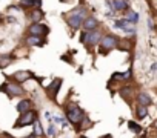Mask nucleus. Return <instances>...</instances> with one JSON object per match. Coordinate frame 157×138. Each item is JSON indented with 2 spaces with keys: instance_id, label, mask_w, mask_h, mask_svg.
Returning <instances> with one entry per match:
<instances>
[{
  "instance_id": "obj_5",
  "label": "nucleus",
  "mask_w": 157,
  "mask_h": 138,
  "mask_svg": "<svg viewBox=\"0 0 157 138\" xmlns=\"http://www.w3.org/2000/svg\"><path fill=\"white\" fill-rule=\"evenodd\" d=\"M49 32V28L42 25V23H34L29 26V34L31 35H36V37H42V35H46Z\"/></svg>"
},
{
  "instance_id": "obj_20",
  "label": "nucleus",
  "mask_w": 157,
  "mask_h": 138,
  "mask_svg": "<svg viewBox=\"0 0 157 138\" xmlns=\"http://www.w3.org/2000/svg\"><path fill=\"white\" fill-rule=\"evenodd\" d=\"M33 124H34V132H33V133H34L36 136H42V135H43V129H42L40 121H39V120H36Z\"/></svg>"
},
{
  "instance_id": "obj_30",
  "label": "nucleus",
  "mask_w": 157,
  "mask_h": 138,
  "mask_svg": "<svg viewBox=\"0 0 157 138\" xmlns=\"http://www.w3.org/2000/svg\"><path fill=\"white\" fill-rule=\"evenodd\" d=\"M8 22H10V23H11V22L16 23V19H14V17H8Z\"/></svg>"
},
{
  "instance_id": "obj_27",
  "label": "nucleus",
  "mask_w": 157,
  "mask_h": 138,
  "mask_svg": "<svg viewBox=\"0 0 157 138\" xmlns=\"http://www.w3.org/2000/svg\"><path fill=\"white\" fill-rule=\"evenodd\" d=\"M148 28H149V29H154V23H152V20H151V19L148 20Z\"/></svg>"
},
{
  "instance_id": "obj_10",
  "label": "nucleus",
  "mask_w": 157,
  "mask_h": 138,
  "mask_svg": "<svg viewBox=\"0 0 157 138\" xmlns=\"http://www.w3.org/2000/svg\"><path fill=\"white\" fill-rule=\"evenodd\" d=\"M113 11H126L128 8V0H111Z\"/></svg>"
},
{
  "instance_id": "obj_9",
  "label": "nucleus",
  "mask_w": 157,
  "mask_h": 138,
  "mask_svg": "<svg viewBox=\"0 0 157 138\" xmlns=\"http://www.w3.org/2000/svg\"><path fill=\"white\" fill-rule=\"evenodd\" d=\"M137 101H139V104L148 107V106L152 103V98H151V95H149L148 92H139V94H137Z\"/></svg>"
},
{
  "instance_id": "obj_11",
  "label": "nucleus",
  "mask_w": 157,
  "mask_h": 138,
  "mask_svg": "<svg viewBox=\"0 0 157 138\" xmlns=\"http://www.w3.org/2000/svg\"><path fill=\"white\" fill-rule=\"evenodd\" d=\"M66 22H68V25H69L72 29H78V28L82 26V23H83L82 19H78V17H75V16H71V14H68Z\"/></svg>"
},
{
  "instance_id": "obj_25",
  "label": "nucleus",
  "mask_w": 157,
  "mask_h": 138,
  "mask_svg": "<svg viewBox=\"0 0 157 138\" xmlns=\"http://www.w3.org/2000/svg\"><path fill=\"white\" fill-rule=\"evenodd\" d=\"M22 6H34V2L33 0H22Z\"/></svg>"
},
{
  "instance_id": "obj_18",
  "label": "nucleus",
  "mask_w": 157,
  "mask_h": 138,
  "mask_svg": "<svg viewBox=\"0 0 157 138\" xmlns=\"http://www.w3.org/2000/svg\"><path fill=\"white\" fill-rule=\"evenodd\" d=\"M136 115H137V118H145L146 115H148V107L146 106H142V104H139L137 106V109H136Z\"/></svg>"
},
{
  "instance_id": "obj_29",
  "label": "nucleus",
  "mask_w": 157,
  "mask_h": 138,
  "mask_svg": "<svg viewBox=\"0 0 157 138\" xmlns=\"http://www.w3.org/2000/svg\"><path fill=\"white\" fill-rule=\"evenodd\" d=\"M99 138H113V135H111V133H106V135H102V136H99Z\"/></svg>"
},
{
  "instance_id": "obj_31",
  "label": "nucleus",
  "mask_w": 157,
  "mask_h": 138,
  "mask_svg": "<svg viewBox=\"0 0 157 138\" xmlns=\"http://www.w3.org/2000/svg\"><path fill=\"white\" fill-rule=\"evenodd\" d=\"M60 2H63V3H66V2H69V0H60Z\"/></svg>"
},
{
  "instance_id": "obj_22",
  "label": "nucleus",
  "mask_w": 157,
  "mask_h": 138,
  "mask_svg": "<svg viewBox=\"0 0 157 138\" xmlns=\"http://www.w3.org/2000/svg\"><path fill=\"white\" fill-rule=\"evenodd\" d=\"M128 127H129V130H132L134 133H140V132H142V126L137 124V123H134V121H128Z\"/></svg>"
},
{
  "instance_id": "obj_23",
  "label": "nucleus",
  "mask_w": 157,
  "mask_h": 138,
  "mask_svg": "<svg viewBox=\"0 0 157 138\" xmlns=\"http://www.w3.org/2000/svg\"><path fill=\"white\" fill-rule=\"evenodd\" d=\"M131 92H132V89H131V88H122V89H120V95H122V97H125V98H126V97H129V94H131Z\"/></svg>"
},
{
  "instance_id": "obj_6",
  "label": "nucleus",
  "mask_w": 157,
  "mask_h": 138,
  "mask_svg": "<svg viewBox=\"0 0 157 138\" xmlns=\"http://www.w3.org/2000/svg\"><path fill=\"white\" fill-rule=\"evenodd\" d=\"M5 92L10 95V97H17V95H23L25 94V91H23V88L22 86H19V85H16V83H6V89H5Z\"/></svg>"
},
{
  "instance_id": "obj_15",
  "label": "nucleus",
  "mask_w": 157,
  "mask_h": 138,
  "mask_svg": "<svg viewBox=\"0 0 157 138\" xmlns=\"http://www.w3.org/2000/svg\"><path fill=\"white\" fill-rule=\"evenodd\" d=\"M69 14H71V16H75V17H78V19H82V20L86 19V9H85L83 6H78V8L72 9Z\"/></svg>"
},
{
  "instance_id": "obj_24",
  "label": "nucleus",
  "mask_w": 157,
  "mask_h": 138,
  "mask_svg": "<svg viewBox=\"0 0 157 138\" xmlns=\"http://www.w3.org/2000/svg\"><path fill=\"white\" fill-rule=\"evenodd\" d=\"M123 31L126 32V35H136V32H137L134 26H128V28H126V29H123Z\"/></svg>"
},
{
  "instance_id": "obj_21",
  "label": "nucleus",
  "mask_w": 157,
  "mask_h": 138,
  "mask_svg": "<svg viewBox=\"0 0 157 138\" xmlns=\"http://www.w3.org/2000/svg\"><path fill=\"white\" fill-rule=\"evenodd\" d=\"M114 26L119 28V29H126V28L129 26V23L126 22V19H119V20L114 22Z\"/></svg>"
},
{
  "instance_id": "obj_19",
  "label": "nucleus",
  "mask_w": 157,
  "mask_h": 138,
  "mask_svg": "<svg viewBox=\"0 0 157 138\" xmlns=\"http://www.w3.org/2000/svg\"><path fill=\"white\" fill-rule=\"evenodd\" d=\"M13 57L14 55H2L0 57V67H6L8 64H11V61H13Z\"/></svg>"
},
{
  "instance_id": "obj_16",
  "label": "nucleus",
  "mask_w": 157,
  "mask_h": 138,
  "mask_svg": "<svg viewBox=\"0 0 157 138\" xmlns=\"http://www.w3.org/2000/svg\"><path fill=\"white\" fill-rule=\"evenodd\" d=\"M26 43L29 46H42L43 45V38L42 37H36V35H29L26 38Z\"/></svg>"
},
{
  "instance_id": "obj_26",
  "label": "nucleus",
  "mask_w": 157,
  "mask_h": 138,
  "mask_svg": "<svg viewBox=\"0 0 157 138\" xmlns=\"http://www.w3.org/2000/svg\"><path fill=\"white\" fill-rule=\"evenodd\" d=\"M157 72V63H152L151 64V74H155Z\"/></svg>"
},
{
  "instance_id": "obj_8",
  "label": "nucleus",
  "mask_w": 157,
  "mask_h": 138,
  "mask_svg": "<svg viewBox=\"0 0 157 138\" xmlns=\"http://www.w3.org/2000/svg\"><path fill=\"white\" fill-rule=\"evenodd\" d=\"M82 26L86 29V31H94L97 26H99V20L96 17H86L82 23Z\"/></svg>"
},
{
  "instance_id": "obj_28",
  "label": "nucleus",
  "mask_w": 157,
  "mask_h": 138,
  "mask_svg": "<svg viewBox=\"0 0 157 138\" xmlns=\"http://www.w3.org/2000/svg\"><path fill=\"white\" fill-rule=\"evenodd\" d=\"M48 135H54V126H49V129H48Z\"/></svg>"
},
{
  "instance_id": "obj_32",
  "label": "nucleus",
  "mask_w": 157,
  "mask_h": 138,
  "mask_svg": "<svg viewBox=\"0 0 157 138\" xmlns=\"http://www.w3.org/2000/svg\"><path fill=\"white\" fill-rule=\"evenodd\" d=\"M80 138H86V136H80Z\"/></svg>"
},
{
  "instance_id": "obj_17",
  "label": "nucleus",
  "mask_w": 157,
  "mask_h": 138,
  "mask_svg": "<svg viewBox=\"0 0 157 138\" xmlns=\"http://www.w3.org/2000/svg\"><path fill=\"white\" fill-rule=\"evenodd\" d=\"M42 17H43V13H42L40 8H36V9L31 13V20H33L34 23H39V20H42Z\"/></svg>"
},
{
  "instance_id": "obj_13",
  "label": "nucleus",
  "mask_w": 157,
  "mask_h": 138,
  "mask_svg": "<svg viewBox=\"0 0 157 138\" xmlns=\"http://www.w3.org/2000/svg\"><path fill=\"white\" fill-rule=\"evenodd\" d=\"M126 22H128L129 25H137V22H139V14H137L136 11H132V9H128V11H126Z\"/></svg>"
},
{
  "instance_id": "obj_2",
  "label": "nucleus",
  "mask_w": 157,
  "mask_h": 138,
  "mask_svg": "<svg viewBox=\"0 0 157 138\" xmlns=\"http://www.w3.org/2000/svg\"><path fill=\"white\" fill-rule=\"evenodd\" d=\"M36 120H37L36 112H34V111H28V112H25V114H20V117H19V120L16 121L14 127L17 129V127H25V126H29V124H33Z\"/></svg>"
},
{
  "instance_id": "obj_7",
  "label": "nucleus",
  "mask_w": 157,
  "mask_h": 138,
  "mask_svg": "<svg viewBox=\"0 0 157 138\" xmlns=\"http://www.w3.org/2000/svg\"><path fill=\"white\" fill-rule=\"evenodd\" d=\"M60 86H62V78H56L49 86H48V89H46V92H48V95L51 97V98H56V95H57V91L60 89Z\"/></svg>"
},
{
  "instance_id": "obj_1",
  "label": "nucleus",
  "mask_w": 157,
  "mask_h": 138,
  "mask_svg": "<svg viewBox=\"0 0 157 138\" xmlns=\"http://www.w3.org/2000/svg\"><path fill=\"white\" fill-rule=\"evenodd\" d=\"M66 118L69 123L72 124H78V123H82L83 118H85V112L78 107L77 104H69L66 107Z\"/></svg>"
},
{
  "instance_id": "obj_12",
  "label": "nucleus",
  "mask_w": 157,
  "mask_h": 138,
  "mask_svg": "<svg viewBox=\"0 0 157 138\" xmlns=\"http://www.w3.org/2000/svg\"><path fill=\"white\" fill-rule=\"evenodd\" d=\"M31 107H33V101H31V100H22V101L17 104L19 114H25V112L31 111Z\"/></svg>"
},
{
  "instance_id": "obj_3",
  "label": "nucleus",
  "mask_w": 157,
  "mask_h": 138,
  "mask_svg": "<svg viewBox=\"0 0 157 138\" xmlns=\"http://www.w3.org/2000/svg\"><path fill=\"white\" fill-rule=\"evenodd\" d=\"M80 42L82 43H88V45H97L100 43V32L94 31H86L80 35Z\"/></svg>"
},
{
  "instance_id": "obj_14",
  "label": "nucleus",
  "mask_w": 157,
  "mask_h": 138,
  "mask_svg": "<svg viewBox=\"0 0 157 138\" xmlns=\"http://www.w3.org/2000/svg\"><path fill=\"white\" fill-rule=\"evenodd\" d=\"M14 78L17 82H28L31 78V72H28V71H19V72L14 74Z\"/></svg>"
},
{
  "instance_id": "obj_4",
  "label": "nucleus",
  "mask_w": 157,
  "mask_h": 138,
  "mask_svg": "<svg viewBox=\"0 0 157 138\" xmlns=\"http://www.w3.org/2000/svg\"><path fill=\"white\" fill-rule=\"evenodd\" d=\"M117 45H119V40H117V37H114V35H105V37L100 38L102 51H111V49L117 48Z\"/></svg>"
}]
</instances>
